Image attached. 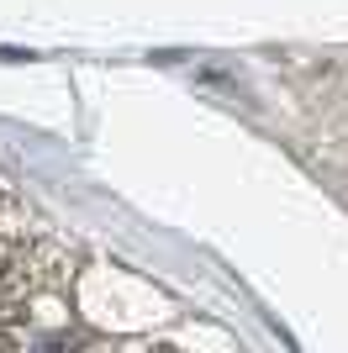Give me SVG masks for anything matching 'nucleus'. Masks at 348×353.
Listing matches in <instances>:
<instances>
[{
	"mask_svg": "<svg viewBox=\"0 0 348 353\" xmlns=\"http://www.w3.org/2000/svg\"><path fill=\"white\" fill-rule=\"evenodd\" d=\"M32 353H74V338H43V343H32Z\"/></svg>",
	"mask_w": 348,
	"mask_h": 353,
	"instance_id": "f257e3e1",
	"label": "nucleus"
}]
</instances>
